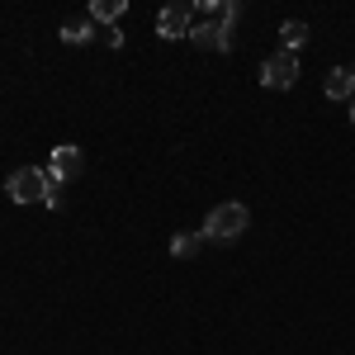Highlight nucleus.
I'll list each match as a JSON object with an SVG mask.
<instances>
[{"instance_id":"obj_1","label":"nucleus","mask_w":355,"mask_h":355,"mask_svg":"<svg viewBox=\"0 0 355 355\" xmlns=\"http://www.w3.org/2000/svg\"><path fill=\"white\" fill-rule=\"evenodd\" d=\"M246 227H251V214H246V204H237V199H227V204H218L209 218H204V242H237Z\"/></svg>"},{"instance_id":"obj_2","label":"nucleus","mask_w":355,"mask_h":355,"mask_svg":"<svg viewBox=\"0 0 355 355\" xmlns=\"http://www.w3.org/2000/svg\"><path fill=\"white\" fill-rule=\"evenodd\" d=\"M5 190H10L15 204H48L53 180H48V171H38V166H19V171L5 180Z\"/></svg>"},{"instance_id":"obj_3","label":"nucleus","mask_w":355,"mask_h":355,"mask_svg":"<svg viewBox=\"0 0 355 355\" xmlns=\"http://www.w3.org/2000/svg\"><path fill=\"white\" fill-rule=\"evenodd\" d=\"M294 81H299V57L294 53L279 48V53L266 57V67H261V85H266V90H289Z\"/></svg>"},{"instance_id":"obj_4","label":"nucleus","mask_w":355,"mask_h":355,"mask_svg":"<svg viewBox=\"0 0 355 355\" xmlns=\"http://www.w3.org/2000/svg\"><path fill=\"white\" fill-rule=\"evenodd\" d=\"M190 43H194V48H209V53H227V48H232V33H227L218 19H199V15H194Z\"/></svg>"},{"instance_id":"obj_5","label":"nucleus","mask_w":355,"mask_h":355,"mask_svg":"<svg viewBox=\"0 0 355 355\" xmlns=\"http://www.w3.org/2000/svg\"><path fill=\"white\" fill-rule=\"evenodd\" d=\"M81 147H71V142H62V147H53V162H48V180L53 185H67V180H76L81 175Z\"/></svg>"},{"instance_id":"obj_6","label":"nucleus","mask_w":355,"mask_h":355,"mask_svg":"<svg viewBox=\"0 0 355 355\" xmlns=\"http://www.w3.org/2000/svg\"><path fill=\"white\" fill-rule=\"evenodd\" d=\"M190 24H194L190 5H166L162 15H157V33L162 38H190Z\"/></svg>"},{"instance_id":"obj_7","label":"nucleus","mask_w":355,"mask_h":355,"mask_svg":"<svg viewBox=\"0 0 355 355\" xmlns=\"http://www.w3.org/2000/svg\"><path fill=\"white\" fill-rule=\"evenodd\" d=\"M355 95V71L351 67H331L327 71V100H351Z\"/></svg>"},{"instance_id":"obj_8","label":"nucleus","mask_w":355,"mask_h":355,"mask_svg":"<svg viewBox=\"0 0 355 355\" xmlns=\"http://www.w3.org/2000/svg\"><path fill=\"white\" fill-rule=\"evenodd\" d=\"M90 38H95V19H90V15H76V19L62 24V43H71V48H76V43H90Z\"/></svg>"},{"instance_id":"obj_9","label":"nucleus","mask_w":355,"mask_h":355,"mask_svg":"<svg viewBox=\"0 0 355 355\" xmlns=\"http://www.w3.org/2000/svg\"><path fill=\"white\" fill-rule=\"evenodd\" d=\"M303 43H308V24H303V19H289V24L279 28V48H284V53H294V57H299Z\"/></svg>"},{"instance_id":"obj_10","label":"nucleus","mask_w":355,"mask_h":355,"mask_svg":"<svg viewBox=\"0 0 355 355\" xmlns=\"http://www.w3.org/2000/svg\"><path fill=\"white\" fill-rule=\"evenodd\" d=\"M204 251V232H180V237H171V256L175 261H190Z\"/></svg>"},{"instance_id":"obj_11","label":"nucleus","mask_w":355,"mask_h":355,"mask_svg":"<svg viewBox=\"0 0 355 355\" xmlns=\"http://www.w3.org/2000/svg\"><path fill=\"white\" fill-rule=\"evenodd\" d=\"M95 24H110L114 28V19L123 15V0H90V10H85Z\"/></svg>"},{"instance_id":"obj_12","label":"nucleus","mask_w":355,"mask_h":355,"mask_svg":"<svg viewBox=\"0 0 355 355\" xmlns=\"http://www.w3.org/2000/svg\"><path fill=\"white\" fill-rule=\"evenodd\" d=\"M351 123H355V95H351Z\"/></svg>"}]
</instances>
